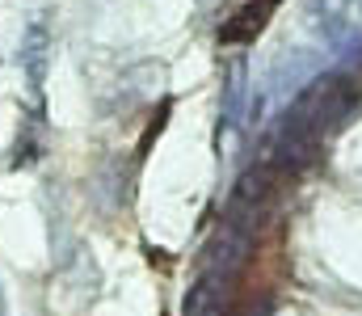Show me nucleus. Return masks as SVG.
<instances>
[{
  "instance_id": "f257e3e1",
  "label": "nucleus",
  "mask_w": 362,
  "mask_h": 316,
  "mask_svg": "<svg viewBox=\"0 0 362 316\" xmlns=\"http://www.w3.org/2000/svg\"><path fill=\"white\" fill-rule=\"evenodd\" d=\"M358 102V81L350 76H320L299 102L286 110V122L274 139V165L278 169H299L316 148L320 139L354 110Z\"/></svg>"
},
{
  "instance_id": "f03ea898",
  "label": "nucleus",
  "mask_w": 362,
  "mask_h": 316,
  "mask_svg": "<svg viewBox=\"0 0 362 316\" xmlns=\"http://www.w3.org/2000/svg\"><path fill=\"white\" fill-rule=\"evenodd\" d=\"M274 194V165H257V169H249L240 182H236V190H232V203H228V228H245L257 211L270 203Z\"/></svg>"
},
{
  "instance_id": "7ed1b4c3",
  "label": "nucleus",
  "mask_w": 362,
  "mask_h": 316,
  "mask_svg": "<svg viewBox=\"0 0 362 316\" xmlns=\"http://www.w3.org/2000/svg\"><path fill=\"white\" fill-rule=\"evenodd\" d=\"M21 72H25V81L34 85V89H42V81H47V64H51V30L42 25V21H34L25 34H21Z\"/></svg>"
},
{
  "instance_id": "20e7f679",
  "label": "nucleus",
  "mask_w": 362,
  "mask_h": 316,
  "mask_svg": "<svg viewBox=\"0 0 362 316\" xmlns=\"http://www.w3.org/2000/svg\"><path fill=\"white\" fill-rule=\"evenodd\" d=\"M274 4H278V0H245V4L228 17V25L219 30V42H249V38H257V30L270 21Z\"/></svg>"
},
{
  "instance_id": "39448f33",
  "label": "nucleus",
  "mask_w": 362,
  "mask_h": 316,
  "mask_svg": "<svg viewBox=\"0 0 362 316\" xmlns=\"http://www.w3.org/2000/svg\"><path fill=\"white\" fill-rule=\"evenodd\" d=\"M185 316H223V295L215 279H202L189 295H185Z\"/></svg>"
},
{
  "instance_id": "423d86ee",
  "label": "nucleus",
  "mask_w": 362,
  "mask_h": 316,
  "mask_svg": "<svg viewBox=\"0 0 362 316\" xmlns=\"http://www.w3.org/2000/svg\"><path fill=\"white\" fill-rule=\"evenodd\" d=\"M38 156H42V139H38L34 122H25V127L17 131V152H13V165H34Z\"/></svg>"
},
{
  "instance_id": "0eeeda50",
  "label": "nucleus",
  "mask_w": 362,
  "mask_h": 316,
  "mask_svg": "<svg viewBox=\"0 0 362 316\" xmlns=\"http://www.w3.org/2000/svg\"><path fill=\"white\" fill-rule=\"evenodd\" d=\"M245 64H232V81H228V118H236V105H240V89H245Z\"/></svg>"
}]
</instances>
